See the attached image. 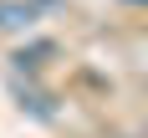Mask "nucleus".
<instances>
[{
	"label": "nucleus",
	"mask_w": 148,
	"mask_h": 138,
	"mask_svg": "<svg viewBox=\"0 0 148 138\" xmlns=\"http://www.w3.org/2000/svg\"><path fill=\"white\" fill-rule=\"evenodd\" d=\"M31 21H36L31 5H21V0H0V31H31Z\"/></svg>",
	"instance_id": "f257e3e1"
},
{
	"label": "nucleus",
	"mask_w": 148,
	"mask_h": 138,
	"mask_svg": "<svg viewBox=\"0 0 148 138\" xmlns=\"http://www.w3.org/2000/svg\"><path fill=\"white\" fill-rule=\"evenodd\" d=\"M46 56H51V46H31V51H21V56H15V67H21V72H36Z\"/></svg>",
	"instance_id": "f03ea898"
}]
</instances>
